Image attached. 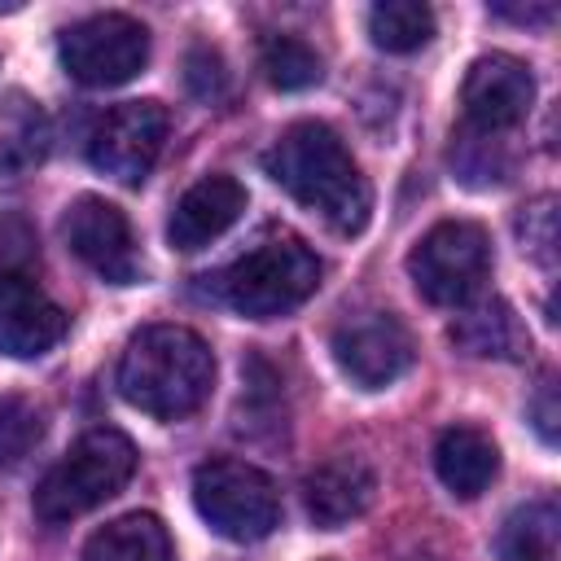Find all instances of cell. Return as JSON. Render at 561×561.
Segmentation results:
<instances>
[{
    "label": "cell",
    "instance_id": "7402d4cb",
    "mask_svg": "<svg viewBox=\"0 0 561 561\" xmlns=\"http://www.w3.org/2000/svg\"><path fill=\"white\" fill-rule=\"evenodd\" d=\"M44 438V412L26 394L0 399V469L22 465Z\"/></svg>",
    "mask_w": 561,
    "mask_h": 561
},
{
    "label": "cell",
    "instance_id": "484cf974",
    "mask_svg": "<svg viewBox=\"0 0 561 561\" xmlns=\"http://www.w3.org/2000/svg\"><path fill=\"white\" fill-rule=\"evenodd\" d=\"M530 412H535V430H539V438H543V443H557V403H552V381H543V386H539V394H535Z\"/></svg>",
    "mask_w": 561,
    "mask_h": 561
},
{
    "label": "cell",
    "instance_id": "d4e9b609",
    "mask_svg": "<svg viewBox=\"0 0 561 561\" xmlns=\"http://www.w3.org/2000/svg\"><path fill=\"white\" fill-rule=\"evenodd\" d=\"M39 263L35 232L22 215H0V276H31Z\"/></svg>",
    "mask_w": 561,
    "mask_h": 561
},
{
    "label": "cell",
    "instance_id": "ac0fdd59",
    "mask_svg": "<svg viewBox=\"0 0 561 561\" xmlns=\"http://www.w3.org/2000/svg\"><path fill=\"white\" fill-rule=\"evenodd\" d=\"M557 535H561V513L552 500H530L513 508L495 535V557L500 561H552L557 557Z\"/></svg>",
    "mask_w": 561,
    "mask_h": 561
},
{
    "label": "cell",
    "instance_id": "ffe728a7",
    "mask_svg": "<svg viewBox=\"0 0 561 561\" xmlns=\"http://www.w3.org/2000/svg\"><path fill=\"white\" fill-rule=\"evenodd\" d=\"M368 35L386 53H412V48L430 44L434 13L421 0H381L368 9Z\"/></svg>",
    "mask_w": 561,
    "mask_h": 561
},
{
    "label": "cell",
    "instance_id": "30bf717a",
    "mask_svg": "<svg viewBox=\"0 0 561 561\" xmlns=\"http://www.w3.org/2000/svg\"><path fill=\"white\" fill-rule=\"evenodd\" d=\"M535 105V75L526 61L508 53H486L465 70L460 83V110L465 127L482 136H500L517 127Z\"/></svg>",
    "mask_w": 561,
    "mask_h": 561
},
{
    "label": "cell",
    "instance_id": "4316f807",
    "mask_svg": "<svg viewBox=\"0 0 561 561\" xmlns=\"http://www.w3.org/2000/svg\"><path fill=\"white\" fill-rule=\"evenodd\" d=\"M495 18H513V22H535V26H543V22H552V4H526V9H508V4H495L491 9Z\"/></svg>",
    "mask_w": 561,
    "mask_h": 561
},
{
    "label": "cell",
    "instance_id": "8fae6325",
    "mask_svg": "<svg viewBox=\"0 0 561 561\" xmlns=\"http://www.w3.org/2000/svg\"><path fill=\"white\" fill-rule=\"evenodd\" d=\"M66 245L110 285H131L145 276V263H140V250H136V237H131V224L127 215L105 202V197H79L70 210H66Z\"/></svg>",
    "mask_w": 561,
    "mask_h": 561
},
{
    "label": "cell",
    "instance_id": "7a4b0ae2",
    "mask_svg": "<svg viewBox=\"0 0 561 561\" xmlns=\"http://www.w3.org/2000/svg\"><path fill=\"white\" fill-rule=\"evenodd\" d=\"M215 386V355L202 333L184 324L140 329L118 359V394L158 421L193 416Z\"/></svg>",
    "mask_w": 561,
    "mask_h": 561
},
{
    "label": "cell",
    "instance_id": "e0dca14e",
    "mask_svg": "<svg viewBox=\"0 0 561 561\" xmlns=\"http://www.w3.org/2000/svg\"><path fill=\"white\" fill-rule=\"evenodd\" d=\"M79 561H175V548L153 513H127L92 530Z\"/></svg>",
    "mask_w": 561,
    "mask_h": 561
},
{
    "label": "cell",
    "instance_id": "7c38bea8",
    "mask_svg": "<svg viewBox=\"0 0 561 561\" xmlns=\"http://www.w3.org/2000/svg\"><path fill=\"white\" fill-rule=\"evenodd\" d=\"M66 337V311L35 276H0V355L35 359Z\"/></svg>",
    "mask_w": 561,
    "mask_h": 561
},
{
    "label": "cell",
    "instance_id": "2e32d148",
    "mask_svg": "<svg viewBox=\"0 0 561 561\" xmlns=\"http://www.w3.org/2000/svg\"><path fill=\"white\" fill-rule=\"evenodd\" d=\"M447 333L465 355H482V359H491V355L495 359H522L530 351V333L522 329L517 311L504 298H482V302L465 307Z\"/></svg>",
    "mask_w": 561,
    "mask_h": 561
},
{
    "label": "cell",
    "instance_id": "44dd1931",
    "mask_svg": "<svg viewBox=\"0 0 561 561\" xmlns=\"http://www.w3.org/2000/svg\"><path fill=\"white\" fill-rule=\"evenodd\" d=\"M44 149H48V123H44L39 105L13 101V110L0 123V171L22 175V171L39 167Z\"/></svg>",
    "mask_w": 561,
    "mask_h": 561
},
{
    "label": "cell",
    "instance_id": "6da1fadb",
    "mask_svg": "<svg viewBox=\"0 0 561 561\" xmlns=\"http://www.w3.org/2000/svg\"><path fill=\"white\" fill-rule=\"evenodd\" d=\"M267 175L311 215H320L333 232L355 237L368 224L373 193L359 175L351 149L329 123H294L276 136V145L263 153Z\"/></svg>",
    "mask_w": 561,
    "mask_h": 561
},
{
    "label": "cell",
    "instance_id": "5b68a950",
    "mask_svg": "<svg viewBox=\"0 0 561 561\" xmlns=\"http://www.w3.org/2000/svg\"><path fill=\"white\" fill-rule=\"evenodd\" d=\"M193 508L215 535L232 543H254L276 530L280 491L263 469L219 456L193 469Z\"/></svg>",
    "mask_w": 561,
    "mask_h": 561
},
{
    "label": "cell",
    "instance_id": "cb8c5ba5",
    "mask_svg": "<svg viewBox=\"0 0 561 561\" xmlns=\"http://www.w3.org/2000/svg\"><path fill=\"white\" fill-rule=\"evenodd\" d=\"M517 237L535 263L552 267V259H557V197H535L530 206H522Z\"/></svg>",
    "mask_w": 561,
    "mask_h": 561
},
{
    "label": "cell",
    "instance_id": "3957f363",
    "mask_svg": "<svg viewBox=\"0 0 561 561\" xmlns=\"http://www.w3.org/2000/svg\"><path fill=\"white\" fill-rule=\"evenodd\" d=\"M320 272L324 267L302 237L272 232L219 272V298L250 320H272L302 307L320 289Z\"/></svg>",
    "mask_w": 561,
    "mask_h": 561
},
{
    "label": "cell",
    "instance_id": "277c9868",
    "mask_svg": "<svg viewBox=\"0 0 561 561\" xmlns=\"http://www.w3.org/2000/svg\"><path fill=\"white\" fill-rule=\"evenodd\" d=\"M136 473V447L123 430L96 425L88 430L35 486V517L48 526L75 522L118 495Z\"/></svg>",
    "mask_w": 561,
    "mask_h": 561
},
{
    "label": "cell",
    "instance_id": "8992f818",
    "mask_svg": "<svg viewBox=\"0 0 561 561\" xmlns=\"http://www.w3.org/2000/svg\"><path fill=\"white\" fill-rule=\"evenodd\" d=\"M486 267H491L486 232L469 219L434 224L408 254V276L416 294L434 307H465L486 280Z\"/></svg>",
    "mask_w": 561,
    "mask_h": 561
},
{
    "label": "cell",
    "instance_id": "603a6c76",
    "mask_svg": "<svg viewBox=\"0 0 561 561\" xmlns=\"http://www.w3.org/2000/svg\"><path fill=\"white\" fill-rule=\"evenodd\" d=\"M184 88H188V96H197L202 105L224 101L228 88H232V75H228L224 53L210 48V44H193L188 57H184Z\"/></svg>",
    "mask_w": 561,
    "mask_h": 561
},
{
    "label": "cell",
    "instance_id": "52a82bcc",
    "mask_svg": "<svg viewBox=\"0 0 561 561\" xmlns=\"http://www.w3.org/2000/svg\"><path fill=\"white\" fill-rule=\"evenodd\" d=\"M57 57L83 88H118L149 61V31L127 13H92L61 31Z\"/></svg>",
    "mask_w": 561,
    "mask_h": 561
},
{
    "label": "cell",
    "instance_id": "9a60e30c",
    "mask_svg": "<svg viewBox=\"0 0 561 561\" xmlns=\"http://www.w3.org/2000/svg\"><path fill=\"white\" fill-rule=\"evenodd\" d=\"M434 473L456 500H478L500 473V447L478 425H451L434 443Z\"/></svg>",
    "mask_w": 561,
    "mask_h": 561
},
{
    "label": "cell",
    "instance_id": "9c48e42d",
    "mask_svg": "<svg viewBox=\"0 0 561 561\" xmlns=\"http://www.w3.org/2000/svg\"><path fill=\"white\" fill-rule=\"evenodd\" d=\"M329 351H333L337 368L359 390H381V386L399 381L412 368V355H416L412 333L390 311H359V316L342 320L333 329Z\"/></svg>",
    "mask_w": 561,
    "mask_h": 561
},
{
    "label": "cell",
    "instance_id": "d6986e66",
    "mask_svg": "<svg viewBox=\"0 0 561 561\" xmlns=\"http://www.w3.org/2000/svg\"><path fill=\"white\" fill-rule=\"evenodd\" d=\"M259 70L280 92H302L324 79V61L302 35H267L259 44Z\"/></svg>",
    "mask_w": 561,
    "mask_h": 561
},
{
    "label": "cell",
    "instance_id": "ba28073f",
    "mask_svg": "<svg viewBox=\"0 0 561 561\" xmlns=\"http://www.w3.org/2000/svg\"><path fill=\"white\" fill-rule=\"evenodd\" d=\"M167 127L171 118L162 101H123L96 123L88 140V158L96 171L114 175L118 184H140L162 153Z\"/></svg>",
    "mask_w": 561,
    "mask_h": 561
},
{
    "label": "cell",
    "instance_id": "5bb4252c",
    "mask_svg": "<svg viewBox=\"0 0 561 561\" xmlns=\"http://www.w3.org/2000/svg\"><path fill=\"white\" fill-rule=\"evenodd\" d=\"M373 495H377V473L359 456H333L302 478V504H307L311 526L320 530H337L364 517Z\"/></svg>",
    "mask_w": 561,
    "mask_h": 561
},
{
    "label": "cell",
    "instance_id": "4fadbf2b",
    "mask_svg": "<svg viewBox=\"0 0 561 561\" xmlns=\"http://www.w3.org/2000/svg\"><path fill=\"white\" fill-rule=\"evenodd\" d=\"M245 210V188L232 175H206L193 188H184V197L171 206L167 219V241L171 250H202L210 241H219Z\"/></svg>",
    "mask_w": 561,
    "mask_h": 561
}]
</instances>
